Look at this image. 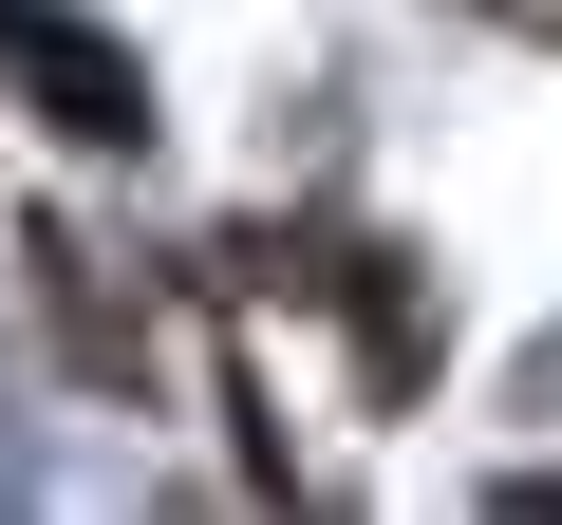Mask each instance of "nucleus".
I'll list each match as a JSON object with an SVG mask.
<instances>
[{
	"label": "nucleus",
	"mask_w": 562,
	"mask_h": 525,
	"mask_svg": "<svg viewBox=\"0 0 562 525\" xmlns=\"http://www.w3.org/2000/svg\"><path fill=\"white\" fill-rule=\"evenodd\" d=\"M0 94H20V113H57L76 150H150V76L76 20V0H0Z\"/></svg>",
	"instance_id": "nucleus-1"
}]
</instances>
